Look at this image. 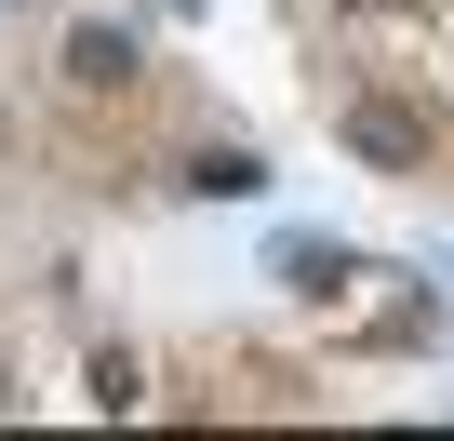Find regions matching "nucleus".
Here are the masks:
<instances>
[{"instance_id":"f257e3e1","label":"nucleus","mask_w":454,"mask_h":441,"mask_svg":"<svg viewBox=\"0 0 454 441\" xmlns=\"http://www.w3.org/2000/svg\"><path fill=\"white\" fill-rule=\"evenodd\" d=\"M348 147H361V161H387V174H414V161H427V121H414V107H387V94H348Z\"/></svg>"},{"instance_id":"f03ea898","label":"nucleus","mask_w":454,"mask_h":441,"mask_svg":"<svg viewBox=\"0 0 454 441\" xmlns=\"http://www.w3.org/2000/svg\"><path fill=\"white\" fill-rule=\"evenodd\" d=\"M67 81L81 94H121L134 81V28H67Z\"/></svg>"},{"instance_id":"20e7f679","label":"nucleus","mask_w":454,"mask_h":441,"mask_svg":"<svg viewBox=\"0 0 454 441\" xmlns=\"http://www.w3.org/2000/svg\"><path fill=\"white\" fill-rule=\"evenodd\" d=\"M361 14H427V0H361Z\"/></svg>"},{"instance_id":"7ed1b4c3","label":"nucleus","mask_w":454,"mask_h":441,"mask_svg":"<svg viewBox=\"0 0 454 441\" xmlns=\"http://www.w3.org/2000/svg\"><path fill=\"white\" fill-rule=\"evenodd\" d=\"M187 187H200V201H254V187H268V161H254V147H200V161H187Z\"/></svg>"}]
</instances>
